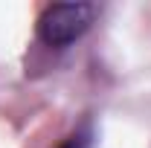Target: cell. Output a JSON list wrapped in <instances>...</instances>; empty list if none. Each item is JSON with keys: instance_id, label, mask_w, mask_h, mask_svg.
Segmentation results:
<instances>
[{"instance_id": "1", "label": "cell", "mask_w": 151, "mask_h": 148, "mask_svg": "<svg viewBox=\"0 0 151 148\" xmlns=\"http://www.w3.org/2000/svg\"><path fill=\"white\" fill-rule=\"evenodd\" d=\"M96 18L93 3H52L38 18V38L47 47L64 50L84 35Z\"/></svg>"}, {"instance_id": "2", "label": "cell", "mask_w": 151, "mask_h": 148, "mask_svg": "<svg viewBox=\"0 0 151 148\" xmlns=\"http://www.w3.org/2000/svg\"><path fill=\"white\" fill-rule=\"evenodd\" d=\"M90 145H93V131L81 128V131H76L73 137H67L61 148H90Z\"/></svg>"}]
</instances>
